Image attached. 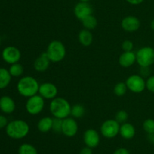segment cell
Returning a JSON list of instances; mask_svg holds the SVG:
<instances>
[{"label":"cell","mask_w":154,"mask_h":154,"mask_svg":"<svg viewBox=\"0 0 154 154\" xmlns=\"http://www.w3.org/2000/svg\"><path fill=\"white\" fill-rule=\"evenodd\" d=\"M53 119H54V118H51L50 116L42 117L37 124L38 130L42 133L49 132L50 131L52 130Z\"/></svg>","instance_id":"obj_19"},{"label":"cell","mask_w":154,"mask_h":154,"mask_svg":"<svg viewBox=\"0 0 154 154\" xmlns=\"http://www.w3.org/2000/svg\"><path fill=\"white\" fill-rule=\"evenodd\" d=\"M150 66H140V75L143 78H148L150 76Z\"/></svg>","instance_id":"obj_32"},{"label":"cell","mask_w":154,"mask_h":154,"mask_svg":"<svg viewBox=\"0 0 154 154\" xmlns=\"http://www.w3.org/2000/svg\"><path fill=\"white\" fill-rule=\"evenodd\" d=\"M83 140L86 146L93 149L99 146L100 143V135L96 130L93 128H88L84 131Z\"/></svg>","instance_id":"obj_12"},{"label":"cell","mask_w":154,"mask_h":154,"mask_svg":"<svg viewBox=\"0 0 154 154\" xmlns=\"http://www.w3.org/2000/svg\"><path fill=\"white\" fill-rule=\"evenodd\" d=\"M151 140H152V143H153V146H154V134H152Z\"/></svg>","instance_id":"obj_38"},{"label":"cell","mask_w":154,"mask_h":154,"mask_svg":"<svg viewBox=\"0 0 154 154\" xmlns=\"http://www.w3.org/2000/svg\"><path fill=\"white\" fill-rule=\"evenodd\" d=\"M150 28L152 29V30L154 31V19L152 20V21L150 22Z\"/></svg>","instance_id":"obj_37"},{"label":"cell","mask_w":154,"mask_h":154,"mask_svg":"<svg viewBox=\"0 0 154 154\" xmlns=\"http://www.w3.org/2000/svg\"><path fill=\"white\" fill-rule=\"evenodd\" d=\"M78 41L83 46H90L93 41V36L91 31L86 29L81 30L78 34Z\"/></svg>","instance_id":"obj_20"},{"label":"cell","mask_w":154,"mask_h":154,"mask_svg":"<svg viewBox=\"0 0 154 154\" xmlns=\"http://www.w3.org/2000/svg\"><path fill=\"white\" fill-rule=\"evenodd\" d=\"M8 124V122L7 118L5 116L0 115V129L3 128H6Z\"/></svg>","instance_id":"obj_33"},{"label":"cell","mask_w":154,"mask_h":154,"mask_svg":"<svg viewBox=\"0 0 154 154\" xmlns=\"http://www.w3.org/2000/svg\"><path fill=\"white\" fill-rule=\"evenodd\" d=\"M11 77L7 69L0 68V89L5 88L10 84Z\"/></svg>","instance_id":"obj_21"},{"label":"cell","mask_w":154,"mask_h":154,"mask_svg":"<svg viewBox=\"0 0 154 154\" xmlns=\"http://www.w3.org/2000/svg\"><path fill=\"white\" fill-rule=\"evenodd\" d=\"M50 64H51V60L48 58L46 52H44L35 59L33 63V66L37 72H44L48 70Z\"/></svg>","instance_id":"obj_16"},{"label":"cell","mask_w":154,"mask_h":154,"mask_svg":"<svg viewBox=\"0 0 154 154\" xmlns=\"http://www.w3.org/2000/svg\"><path fill=\"white\" fill-rule=\"evenodd\" d=\"M118 62L122 67H130L136 62V53L133 51H123L119 57Z\"/></svg>","instance_id":"obj_15"},{"label":"cell","mask_w":154,"mask_h":154,"mask_svg":"<svg viewBox=\"0 0 154 154\" xmlns=\"http://www.w3.org/2000/svg\"><path fill=\"white\" fill-rule=\"evenodd\" d=\"M144 131L148 134H154V119H147L142 124Z\"/></svg>","instance_id":"obj_27"},{"label":"cell","mask_w":154,"mask_h":154,"mask_svg":"<svg viewBox=\"0 0 154 154\" xmlns=\"http://www.w3.org/2000/svg\"><path fill=\"white\" fill-rule=\"evenodd\" d=\"M135 128L132 124L126 122L120 125L119 134L125 140H131L133 138L135 135Z\"/></svg>","instance_id":"obj_18"},{"label":"cell","mask_w":154,"mask_h":154,"mask_svg":"<svg viewBox=\"0 0 154 154\" xmlns=\"http://www.w3.org/2000/svg\"><path fill=\"white\" fill-rule=\"evenodd\" d=\"M84 113H85V108L82 104H77L72 107L71 116L74 119H80L82 116H84Z\"/></svg>","instance_id":"obj_23"},{"label":"cell","mask_w":154,"mask_h":154,"mask_svg":"<svg viewBox=\"0 0 154 154\" xmlns=\"http://www.w3.org/2000/svg\"><path fill=\"white\" fill-rule=\"evenodd\" d=\"M46 54L51 62L59 63L66 57V48L62 42L53 40L48 44Z\"/></svg>","instance_id":"obj_4"},{"label":"cell","mask_w":154,"mask_h":154,"mask_svg":"<svg viewBox=\"0 0 154 154\" xmlns=\"http://www.w3.org/2000/svg\"><path fill=\"white\" fill-rule=\"evenodd\" d=\"M121 46L123 51H132L134 48V44L131 40L126 39L123 41Z\"/></svg>","instance_id":"obj_30"},{"label":"cell","mask_w":154,"mask_h":154,"mask_svg":"<svg viewBox=\"0 0 154 154\" xmlns=\"http://www.w3.org/2000/svg\"><path fill=\"white\" fill-rule=\"evenodd\" d=\"M82 22L83 27H84V29L88 30H93L94 29H96V27L98 25V21L96 19V17L93 16V14L90 15V16L87 17L86 18H84V20L81 21Z\"/></svg>","instance_id":"obj_22"},{"label":"cell","mask_w":154,"mask_h":154,"mask_svg":"<svg viewBox=\"0 0 154 154\" xmlns=\"http://www.w3.org/2000/svg\"><path fill=\"white\" fill-rule=\"evenodd\" d=\"M126 85L128 90L135 94H139L146 89V81L144 78L138 74L131 75L126 79Z\"/></svg>","instance_id":"obj_8"},{"label":"cell","mask_w":154,"mask_h":154,"mask_svg":"<svg viewBox=\"0 0 154 154\" xmlns=\"http://www.w3.org/2000/svg\"><path fill=\"white\" fill-rule=\"evenodd\" d=\"M126 1L132 5H138L141 4L144 0H126Z\"/></svg>","instance_id":"obj_36"},{"label":"cell","mask_w":154,"mask_h":154,"mask_svg":"<svg viewBox=\"0 0 154 154\" xmlns=\"http://www.w3.org/2000/svg\"><path fill=\"white\" fill-rule=\"evenodd\" d=\"M50 112L54 118L64 119L71 115L72 106L70 103L63 98L57 97L50 103Z\"/></svg>","instance_id":"obj_2"},{"label":"cell","mask_w":154,"mask_h":154,"mask_svg":"<svg viewBox=\"0 0 154 154\" xmlns=\"http://www.w3.org/2000/svg\"><path fill=\"white\" fill-rule=\"evenodd\" d=\"M128 118H129L128 113L126 110H123L117 111L115 115V120L117 122H118L120 124H123L126 122V121L128 120Z\"/></svg>","instance_id":"obj_28"},{"label":"cell","mask_w":154,"mask_h":154,"mask_svg":"<svg viewBox=\"0 0 154 154\" xmlns=\"http://www.w3.org/2000/svg\"><path fill=\"white\" fill-rule=\"evenodd\" d=\"M80 2H88L89 1H90V0H79Z\"/></svg>","instance_id":"obj_39"},{"label":"cell","mask_w":154,"mask_h":154,"mask_svg":"<svg viewBox=\"0 0 154 154\" xmlns=\"http://www.w3.org/2000/svg\"><path fill=\"white\" fill-rule=\"evenodd\" d=\"M45 108V99L41 95H35L28 98L26 103V110L32 116L38 115Z\"/></svg>","instance_id":"obj_6"},{"label":"cell","mask_w":154,"mask_h":154,"mask_svg":"<svg viewBox=\"0 0 154 154\" xmlns=\"http://www.w3.org/2000/svg\"><path fill=\"white\" fill-rule=\"evenodd\" d=\"M6 134L9 137L14 140H20L28 135L29 125L22 119H15L8 122L5 128Z\"/></svg>","instance_id":"obj_3"},{"label":"cell","mask_w":154,"mask_h":154,"mask_svg":"<svg viewBox=\"0 0 154 154\" xmlns=\"http://www.w3.org/2000/svg\"><path fill=\"white\" fill-rule=\"evenodd\" d=\"M141 27V21L137 17L129 15L123 18L121 21V27L124 31L128 33H133L139 30Z\"/></svg>","instance_id":"obj_14"},{"label":"cell","mask_w":154,"mask_h":154,"mask_svg":"<svg viewBox=\"0 0 154 154\" xmlns=\"http://www.w3.org/2000/svg\"><path fill=\"white\" fill-rule=\"evenodd\" d=\"M18 154H38V150L33 145L25 143L20 146Z\"/></svg>","instance_id":"obj_24"},{"label":"cell","mask_w":154,"mask_h":154,"mask_svg":"<svg viewBox=\"0 0 154 154\" xmlns=\"http://www.w3.org/2000/svg\"><path fill=\"white\" fill-rule=\"evenodd\" d=\"M113 154H130V152L126 148L120 147L116 149Z\"/></svg>","instance_id":"obj_34"},{"label":"cell","mask_w":154,"mask_h":154,"mask_svg":"<svg viewBox=\"0 0 154 154\" xmlns=\"http://www.w3.org/2000/svg\"><path fill=\"white\" fill-rule=\"evenodd\" d=\"M39 86L40 85L35 78L31 75H26L18 81L17 89L20 95L29 98L38 93Z\"/></svg>","instance_id":"obj_1"},{"label":"cell","mask_w":154,"mask_h":154,"mask_svg":"<svg viewBox=\"0 0 154 154\" xmlns=\"http://www.w3.org/2000/svg\"><path fill=\"white\" fill-rule=\"evenodd\" d=\"M93 9L91 5L87 2H79L74 8V14L76 18L82 21L87 17L93 14Z\"/></svg>","instance_id":"obj_13"},{"label":"cell","mask_w":154,"mask_h":154,"mask_svg":"<svg viewBox=\"0 0 154 154\" xmlns=\"http://www.w3.org/2000/svg\"><path fill=\"white\" fill-rule=\"evenodd\" d=\"M79 154H93V149L86 146L81 149Z\"/></svg>","instance_id":"obj_35"},{"label":"cell","mask_w":154,"mask_h":154,"mask_svg":"<svg viewBox=\"0 0 154 154\" xmlns=\"http://www.w3.org/2000/svg\"><path fill=\"white\" fill-rule=\"evenodd\" d=\"M78 131V124L74 118L67 117L63 119L62 134L68 137H73Z\"/></svg>","instance_id":"obj_11"},{"label":"cell","mask_w":154,"mask_h":154,"mask_svg":"<svg viewBox=\"0 0 154 154\" xmlns=\"http://www.w3.org/2000/svg\"><path fill=\"white\" fill-rule=\"evenodd\" d=\"M120 125L115 119H107L100 127V131L104 137L112 139L117 137L120 133Z\"/></svg>","instance_id":"obj_7"},{"label":"cell","mask_w":154,"mask_h":154,"mask_svg":"<svg viewBox=\"0 0 154 154\" xmlns=\"http://www.w3.org/2000/svg\"><path fill=\"white\" fill-rule=\"evenodd\" d=\"M127 90L128 88L126 82H117L114 87V93L117 97H123L126 93Z\"/></svg>","instance_id":"obj_26"},{"label":"cell","mask_w":154,"mask_h":154,"mask_svg":"<svg viewBox=\"0 0 154 154\" xmlns=\"http://www.w3.org/2000/svg\"><path fill=\"white\" fill-rule=\"evenodd\" d=\"M8 71L12 77H20L23 74L24 69L20 63H16L11 65Z\"/></svg>","instance_id":"obj_25"},{"label":"cell","mask_w":154,"mask_h":154,"mask_svg":"<svg viewBox=\"0 0 154 154\" xmlns=\"http://www.w3.org/2000/svg\"><path fill=\"white\" fill-rule=\"evenodd\" d=\"M62 125H63V119L54 118L53 119L52 130L55 133H62Z\"/></svg>","instance_id":"obj_29"},{"label":"cell","mask_w":154,"mask_h":154,"mask_svg":"<svg viewBox=\"0 0 154 154\" xmlns=\"http://www.w3.org/2000/svg\"><path fill=\"white\" fill-rule=\"evenodd\" d=\"M146 88L149 91L154 93V75H150L146 80Z\"/></svg>","instance_id":"obj_31"},{"label":"cell","mask_w":154,"mask_h":154,"mask_svg":"<svg viewBox=\"0 0 154 154\" xmlns=\"http://www.w3.org/2000/svg\"><path fill=\"white\" fill-rule=\"evenodd\" d=\"M2 57L6 63L14 64L18 63L20 60L21 52L17 47L8 46L3 49Z\"/></svg>","instance_id":"obj_9"},{"label":"cell","mask_w":154,"mask_h":154,"mask_svg":"<svg viewBox=\"0 0 154 154\" xmlns=\"http://www.w3.org/2000/svg\"><path fill=\"white\" fill-rule=\"evenodd\" d=\"M136 53V62L140 66H150L154 63V48L144 46Z\"/></svg>","instance_id":"obj_5"},{"label":"cell","mask_w":154,"mask_h":154,"mask_svg":"<svg viewBox=\"0 0 154 154\" xmlns=\"http://www.w3.org/2000/svg\"><path fill=\"white\" fill-rule=\"evenodd\" d=\"M16 104L14 101L9 96H2L0 98V110L5 113L10 114L15 110Z\"/></svg>","instance_id":"obj_17"},{"label":"cell","mask_w":154,"mask_h":154,"mask_svg":"<svg viewBox=\"0 0 154 154\" xmlns=\"http://www.w3.org/2000/svg\"><path fill=\"white\" fill-rule=\"evenodd\" d=\"M38 95L44 99L53 100L58 95V88L54 83L49 82H43L39 86Z\"/></svg>","instance_id":"obj_10"},{"label":"cell","mask_w":154,"mask_h":154,"mask_svg":"<svg viewBox=\"0 0 154 154\" xmlns=\"http://www.w3.org/2000/svg\"><path fill=\"white\" fill-rule=\"evenodd\" d=\"M0 45H1V39H0Z\"/></svg>","instance_id":"obj_40"}]
</instances>
